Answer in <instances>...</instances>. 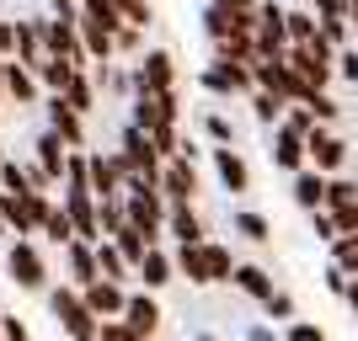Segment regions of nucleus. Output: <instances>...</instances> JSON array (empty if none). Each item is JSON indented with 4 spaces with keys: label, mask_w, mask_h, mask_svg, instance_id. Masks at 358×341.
Instances as JSON below:
<instances>
[{
    "label": "nucleus",
    "mask_w": 358,
    "mask_h": 341,
    "mask_svg": "<svg viewBox=\"0 0 358 341\" xmlns=\"http://www.w3.org/2000/svg\"><path fill=\"white\" fill-rule=\"evenodd\" d=\"M48 310H54V320L70 331V341H96L102 336V320L86 310L80 288H54V294H48Z\"/></svg>",
    "instance_id": "1"
},
{
    "label": "nucleus",
    "mask_w": 358,
    "mask_h": 341,
    "mask_svg": "<svg viewBox=\"0 0 358 341\" xmlns=\"http://www.w3.org/2000/svg\"><path fill=\"white\" fill-rule=\"evenodd\" d=\"M257 59H289V6L284 0H262V11H257Z\"/></svg>",
    "instance_id": "2"
},
{
    "label": "nucleus",
    "mask_w": 358,
    "mask_h": 341,
    "mask_svg": "<svg viewBox=\"0 0 358 341\" xmlns=\"http://www.w3.org/2000/svg\"><path fill=\"white\" fill-rule=\"evenodd\" d=\"M198 86L209 91V96H224V102H236V96H252V91H257V86H252V70H246V64H236V59H220V54L203 64Z\"/></svg>",
    "instance_id": "3"
},
{
    "label": "nucleus",
    "mask_w": 358,
    "mask_h": 341,
    "mask_svg": "<svg viewBox=\"0 0 358 341\" xmlns=\"http://www.w3.org/2000/svg\"><path fill=\"white\" fill-rule=\"evenodd\" d=\"M123 208H129V224L134 229H145V240L155 245V235L166 229V197L155 192V187H139V181H129V197H123Z\"/></svg>",
    "instance_id": "4"
},
{
    "label": "nucleus",
    "mask_w": 358,
    "mask_h": 341,
    "mask_svg": "<svg viewBox=\"0 0 358 341\" xmlns=\"http://www.w3.org/2000/svg\"><path fill=\"white\" fill-rule=\"evenodd\" d=\"M166 91H177V59H171V48H150V54H139L134 96H166Z\"/></svg>",
    "instance_id": "5"
},
{
    "label": "nucleus",
    "mask_w": 358,
    "mask_h": 341,
    "mask_svg": "<svg viewBox=\"0 0 358 341\" xmlns=\"http://www.w3.org/2000/svg\"><path fill=\"white\" fill-rule=\"evenodd\" d=\"M48 192H27V197H11V192H0V213H6V229H16V240L32 235V229H43L48 219Z\"/></svg>",
    "instance_id": "6"
},
{
    "label": "nucleus",
    "mask_w": 358,
    "mask_h": 341,
    "mask_svg": "<svg viewBox=\"0 0 358 341\" xmlns=\"http://www.w3.org/2000/svg\"><path fill=\"white\" fill-rule=\"evenodd\" d=\"M86 176H91L96 203H102V197H118L123 187H129V160H123V155H102V149H86Z\"/></svg>",
    "instance_id": "7"
},
{
    "label": "nucleus",
    "mask_w": 358,
    "mask_h": 341,
    "mask_svg": "<svg viewBox=\"0 0 358 341\" xmlns=\"http://www.w3.org/2000/svg\"><path fill=\"white\" fill-rule=\"evenodd\" d=\"M161 197L166 203H193L198 197V171H193V155H171L161 171Z\"/></svg>",
    "instance_id": "8"
},
{
    "label": "nucleus",
    "mask_w": 358,
    "mask_h": 341,
    "mask_svg": "<svg viewBox=\"0 0 358 341\" xmlns=\"http://www.w3.org/2000/svg\"><path fill=\"white\" fill-rule=\"evenodd\" d=\"M6 272H11L16 288H48V267H43V256H38V245H27V240H16V245H11Z\"/></svg>",
    "instance_id": "9"
},
{
    "label": "nucleus",
    "mask_w": 358,
    "mask_h": 341,
    "mask_svg": "<svg viewBox=\"0 0 358 341\" xmlns=\"http://www.w3.org/2000/svg\"><path fill=\"white\" fill-rule=\"evenodd\" d=\"M305 155H310V165L327 176V171H343L348 165V139L337 134V128H315L310 139H305Z\"/></svg>",
    "instance_id": "10"
},
{
    "label": "nucleus",
    "mask_w": 358,
    "mask_h": 341,
    "mask_svg": "<svg viewBox=\"0 0 358 341\" xmlns=\"http://www.w3.org/2000/svg\"><path fill=\"white\" fill-rule=\"evenodd\" d=\"M80 298H86V310L96 315V320H123L129 288H123V282H107V278H96L91 288H80Z\"/></svg>",
    "instance_id": "11"
},
{
    "label": "nucleus",
    "mask_w": 358,
    "mask_h": 341,
    "mask_svg": "<svg viewBox=\"0 0 358 341\" xmlns=\"http://www.w3.org/2000/svg\"><path fill=\"white\" fill-rule=\"evenodd\" d=\"M48 128L59 134L64 149H80V144H86V118H80L64 96H48Z\"/></svg>",
    "instance_id": "12"
},
{
    "label": "nucleus",
    "mask_w": 358,
    "mask_h": 341,
    "mask_svg": "<svg viewBox=\"0 0 358 341\" xmlns=\"http://www.w3.org/2000/svg\"><path fill=\"white\" fill-rule=\"evenodd\" d=\"M64 160H70V149L59 144L54 128H43V134L32 139V165H38V176H43V181H64Z\"/></svg>",
    "instance_id": "13"
},
{
    "label": "nucleus",
    "mask_w": 358,
    "mask_h": 341,
    "mask_svg": "<svg viewBox=\"0 0 358 341\" xmlns=\"http://www.w3.org/2000/svg\"><path fill=\"white\" fill-rule=\"evenodd\" d=\"M123 326L139 331V336H155V331H161V304H155V294H150V288L129 294V304H123Z\"/></svg>",
    "instance_id": "14"
},
{
    "label": "nucleus",
    "mask_w": 358,
    "mask_h": 341,
    "mask_svg": "<svg viewBox=\"0 0 358 341\" xmlns=\"http://www.w3.org/2000/svg\"><path fill=\"white\" fill-rule=\"evenodd\" d=\"M64 267H70L75 288H91V282L102 278V267H96V245H91V240H70V245H64Z\"/></svg>",
    "instance_id": "15"
},
{
    "label": "nucleus",
    "mask_w": 358,
    "mask_h": 341,
    "mask_svg": "<svg viewBox=\"0 0 358 341\" xmlns=\"http://www.w3.org/2000/svg\"><path fill=\"white\" fill-rule=\"evenodd\" d=\"M43 48H48V59H70V64L86 59L80 27H64V22H43Z\"/></svg>",
    "instance_id": "16"
},
{
    "label": "nucleus",
    "mask_w": 358,
    "mask_h": 341,
    "mask_svg": "<svg viewBox=\"0 0 358 341\" xmlns=\"http://www.w3.org/2000/svg\"><path fill=\"white\" fill-rule=\"evenodd\" d=\"M48 59L43 48V22H16V64H27L32 75H38V64Z\"/></svg>",
    "instance_id": "17"
},
{
    "label": "nucleus",
    "mask_w": 358,
    "mask_h": 341,
    "mask_svg": "<svg viewBox=\"0 0 358 341\" xmlns=\"http://www.w3.org/2000/svg\"><path fill=\"white\" fill-rule=\"evenodd\" d=\"M214 171H220V187L230 197H241L246 187H252V171H246V160H241L236 149H214Z\"/></svg>",
    "instance_id": "18"
},
{
    "label": "nucleus",
    "mask_w": 358,
    "mask_h": 341,
    "mask_svg": "<svg viewBox=\"0 0 358 341\" xmlns=\"http://www.w3.org/2000/svg\"><path fill=\"white\" fill-rule=\"evenodd\" d=\"M166 229L177 235V245H203V219L193 213V203H171L166 208Z\"/></svg>",
    "instance_id": "19"
},
{
    "label": "nucleus",
    "mask_w": 358,
    "mask_h": 341,
    "mask_svg": "<svg viewBox=\"0 0 358 341\" xmlns=\"http://www.w3.org/2000/svg\"><path fill=\"white\" fill-rule=\"evenodd\" d=\"M273 160H278V171H305V160H310V155H305V139L299 134H289L284 123H278V128H273Z\"/></svg>",
    "instance_id": "20"
},
{
    "label": "nucleus",
    "mask_w": 358,
    "mask_h": 341,
    "mask_svg": "<svg viewBox=\"0 0 358 341\" xmlns=\"http://www.w3.org/2000/svg\"><path fill=\"white\" fill-rule=\"evenodd\" d=\"M139 282H145V288H150V294H161V288H166V282H171V278H177V262H171V256H166L161 251V245H150V251H145V262H139Z\"/></svg>",
    "instance_id": "21"
},
{
    "label": "nucleus",
    "mask_w": 358,
    "mask_h": 341,
    "mask_svg": "<svg viewBox=\"0 0 358 341\" xmlns=\"http://www.w3.org/2000/svg\"><path fill=\"white\" fill-rule=\"evenodd\" d=\"M230 282H236V288L252 298V304H268V298L278 294V288H273V278L257 267V262H236V278H230Z\"/></svg>",
    "instance_id": "22"
},
{
    "label": "nucleus",
    "mask_w": 358,
    "mask_h": 341,
    "mask_svg": "<svg viewBox=\"0 0 358 341\" xmlns=\"http://www.w3.org/2000/svg\"><path fill=\"white\" fill-rule=\"evenodd\" d=\"M38 75L27 70V64H16V59H6V91H0V96H11L16 107H27V102H38Z\"/></svg>",
    "instance_id": "23"
},
{
    "label": "nucleus",
    "mask_w": 358,
    "mask_h": 341,
    "mask_svg": "<svg viewBox=\"0 0 358 341\" xmlns=\"http://www.w3.org/2000/svg\"><path fill=\"white\" fill-rule=\"evenodd\" d=\"M294 203L305 208V213H321V208H327V176H321L315 165H305L294 176Z\"/></svg>",
    "instance_id": "24"
},
{
    "label": "nucleus",
    "mask_w": 358,
    "mask_h": 341,
    "mask_svg": "<svg viewBox=\"0 0 358 341\" xmlns=\"http://www.w3.org/2000/svg\"><path fill=\"white\" fill-rule=\"evenodd\" d=\"M209 6H214V11H220L236 32H252V38H257V11H262V0H209Z\"/></svg>",
    "instance_id": "25"
},
{
    "label": "nucleus",
    "mask_w": 358,
    "mask_h": 341,
    "mask_svg": "<svg viewBox=\"0 0 358 341\" xmlns=\"http://www.w3.org/2000/svg\"><path fill=\"white\" fill-rule=\"evenodd\" d=\"M75 70H80V64H70V59H43L38 64V86H48V96H64Z\"/></svg>",
    "instance_id": "26"
},
{
    "label": "nucleus",
    "mask_w": 358,
    "mask_h": 341,
    "mask_svg": "<svg viewBox=\"0 0 358 341\" xmlns=\"http://www.w3.org/2000/svg\"><path fill=\"white\" fill-rule=\"evenodd\" d=\"M80 48H86V54H91L96 64H107L113 54H118V48H113V32H107V27H96V22H86V16H80Z\"/></svg>",
    "instance_id": "27"
},
{
    "label": "nucleus",
    "mask_w": 358,
    "mask_h": 341,
    "mask_svg": "<svg viewBox=\"0 0 358 341\" xmlns=\"http://www.w3.org/2000/svg\"><path fill=\"white\" fill-rule=\"evenodd\" d=\"M214 54L252 70V64H257V38H252V32H230V38H220V43H214Z\"/></svg>",
    "instance_id": "28"
},
{
    "label": "nucleus",
    "mask_w": 358,
    "mask_h": 341,
    "mask_svg": "<svg viewBox=\"0 0 358 341\" xmlns=\"http://www.w3.org/2000/svg\"><path fill=\"white\" fill-rule=\"evenodd\" d=\"M171 262H177V272H182L187 282L209 288V262H203V245H177V256H171Z\"/></svg>",
    "instance_id": "29"
},
{
    "label": "nucleus",
    "mask_w": 358,
    "mask_h": 341,
    "mask_svg": "<svg viewBox=\"0 0 358 341\" xmlns=\"http://www.w3.org/2000/svg\"><path fill=\"white\" fill-rule=\"evenodd\" d=\"M0 192H11V197H27V192H38V187H32V165L0 160Z\"/></svg>",
    "instance_id": "30"
},
{
    "label": "nucleus",
    "mask_w": 358,
    "mask_h": 341,
    "mask_svg": "<svg viewBox=\"0 0 358 341\" xmlns=\"http://www.w3.org/2000/svg\"><path fill=\"white\" fill-rule=\"evenodd\" d=\"M113 245H118V251H123V262H129V267H139V262H145V251H150L145 229H134V224H123L118 235H113Z\"/></svg>",
    "instance_id": "31"
},
{
    "label": "nucleus",
    "mask_w": 358,
    "mask_h": 341,
    "mask_svg": "<svg viewBox=\"0 0 358 341\" xmlns=\"http://www.w3.org/2000/svg\"><path fill=\"white\" fill-rule=\"evenodd\" d=\"M64 102L75 107V112H80V118H86L91 107H96V80H91L86 70H75V80H70V91H64Z\"/></svg>",
    "instance_id": "32"
},
{
    "label": "nucleus",
    "mask_w": 358,
    "mask_h": 341,
    "mask_svg": "<svg viewBox=\"0 0 358 341\" xmlns=\"http://www.w3.org/2000/svg\"><path fill=\"white\" fill-rule=\"evenodd\" d=\"M96 267H102L107 282H123V278H129V262H123V251L113 245V240H96Z\"/></svg>",
    "instance_id": "33"
},
{
    "label": "nucleus",
    "mask_w": 358,
    "mask_h": 341,
    "mask_svg": "<svg viewBox=\"0 0 358 341\" xmlns=\"http://www.w3.org/2000/svg\"><path fill=\"white\" fill-rule=\"evenodd\" d=\"M203 262H209V282H230L236 278V256L224 251V245H214V240H203Z\"/></svg>",
    "instance_id": "34"
},
{
    "label": "nucleus",
    "mask_w": 358,
    "mask_h": 341,
    "mask_svg": "<svg viewBox=\"0 0 358 341\" xmlns=\"http://www.w3.org/2000/svg\"><path fill=\"white\" fill-rule=\"evenodd\" d=\"M315 32H321V22L310 6H289V43H310Z\"/></svg>",
    "instance_id": "35"
},
{
    "label": "nucleus",
    "mask_w": 358,
    "mask_h": 341,
    "mask_svg": "<svg viewBox=\"0 0 358 341\" xmlns=\"http://www.w3.org/2000/svg\"><path fill=\"white\" fill-rule=\"evenodd\" d=\"M236 229H241V240H252V245H268V235H273V224L257 213V208H241L236 213Z\"/></svg>",
    "instance_id": "36"
},
{
    "label": "nucleus",
    "mask_w": 358,
    "mask_h": 341,
    "mask_svg": "<svg viewBox=\"0 0 358 341\" xmlns=\"http://www.w3.org/2000/svg\"><path fill=\"white\" fill-rule=\"evenodd\" d=\"M284 112H289L284 96H273V91H252V118L257 123H284Z\"/></svg>",
    "instance_id": "37"
},
{
    "label": "nucleus",
    "mask_w": 358,
    "mask_h": 341,
    "mask_svg": "<svg viewBox=\"0 0 358 341\" xmlns=\"http://www.w3.org/2000/svg\"><path fill=\"white\" fill-rule=\"evenodd\" d=\"M331 251V267L343 272V278H358V235H343L337 245H327Z\"/></svg>",
    "instance_id": "38"
},
{
    "label": "nucleus",
    "mask_w": 358,
    "mask_h": 341,
    "mask_svg": "<svg viewBox=\"0 0 358 341\" xmlns=\"http://www.w3.org/2000/svg\"><path fill=\"white\" fill-rule=\"evenodd\" d=\"M96 219H102V235H118L123 224H129V208H123V197H102V203H96Z\"/></svg>",
    "instance_id": "39"
},
{
    "label": "nucleus",
    "mask_w": 358,
    "mask_h": 341,
    "mask_svg": "<svg viewBox=\"0 0 358 341\" xmlns=\"http://www.w3.org/2000/svg\"><path fill=\"white\" fill-rule=\"evenodd\" d=\"M203 134L214 139V149H230L236 144V123L224 118V112H203Z\"/></svg>",
    "instance_id": "40"
},
{
    "label": "nucleus",
    "mask_w": 358,
    "mask_h": 341,
    "mask_svg": "<svg viewBox=\"0 0 358 341\" xmlns=\"http://www.w3.org/2000/svg\"><path fill=\"white\" fill-rule=\"evenodd\" d=\"M43 235H48V240H59V245H70V240H75V224H70V213H64V203H54V208H48Z\"/></svg>",
    "instance_id": "41"
},
{
    "label": "nucleus",
    "mask_w": 358,
    "mask_h": 341,
    "mask_svg": "<svg viewBox=\"0 0 358 341\" xmlns=\"http://www.w3.org/2000/svg\"><path fill=\"white\" fill-rule=\"evenodd\" d=\"M113 6H118L123 27H139V32H145V27H150V16H155V11H150V0H113Z\"/></svg>",
    "instance_id": "42"
},
{
    "label": "nucleus",
    "mask_w": 358,
    "mask_h": 341,
    "mask_svg": "<svg viewBox=\"0 0 358 341\" xmlns=\"http://www.w3.org/2000/svg\"><path fill=\"white\" fill-rule=\"evenodd\" d=\"M337 80H343V86H358V43L337 48Z\"/></svg>",
    "instance_id": "43"
},
{
    "label": "nucleus",
    "mask_w": 358,
    "mask_h": 341,
    "mask_svg": "<svg viewBox=\"0 0 358 341\" xmlns=\"http://www.w3.org/2000/svg\"><path fill=\"white\" fill-rule=\"evenodd\" d=\"M310 229H315V240H321V245H337V240H343V235H337V219H331L327 208H321V213H310Z\"/></svg>",
    "instance_id": "44"
},
{
    "label": "nucleus",
    "mask_w": 358,
    "mask_h": 341,
    "mask_svg": "<svg viewBox=\"0 0 358 341\" xmlns=\"http://www.w3.org/2000/svg\"><path fill=\"white\" fill-rule=\"evenodd\" d=\"M284 341H327V331L315 326V320H289V331H284Z\"/></svg>",
    "instance_id": "45"
},
{
    "label": "nucleus",
    "mask_w": 358,
    "mask_h": 341,
    "mask_svg": "<svg viewBox=\"0 0 358 341\" xmlns=\"http://www.w3.org/2000/svg\"><path fill=\"white\" fill-rule=\"evenodd\" d=\"M113 48H123V54H145V32H139V27H118V32H113Z\"/></svg>",
    "instance_id": "46"
},
{
    "label": "nucleus",
    "mask_w": 358,
    "mask_h": 341,
    "mask_svg": "<svg viewBox=\"0 0 358 341\" xmlns=\"http://www.w3.org/2000/svg\"><path fill=\"white\" fill-rule=\"evenodd\" d=\"M262 310H268V320H294V298H289L284 288H278V294H273L268 304H262Z\"/></svg>",
    "instance_id": "47"
},
{
    "label": "nucleus",
    "mask_w": 358,
    "mask_h": 341,
    "mask_svg": "<svg viewBox=\"0 0 358 341\" xmlns=\"http://www.w3.org/2000/svg\"><path fill=\"white\" fill-rule=\"evenodd\" d=\"M96 341H150V336H139V331H129L123 320H102V336Z\"/></svg>",
    "instance_id": "48"
},
{
    "label": "nucleus",
    "mask_w": 358,
    "mask_h": 341,
    "mask_svg": "<svg viewBox=\"0 0 358 341\" xmlns=\"http://www.w3.org/2000/svg\"><path fill=\"white\" fill-rule=\"evenodd\" d=\"M331 219H337V235H358V203H348V208H327Z\"/></svg>",
    "instance_id": "49"
},
{
    "label": "nucleus",
    "mask_w": 358,
    "mask_h": 341,
    "mask_svg": "<svg viewBox=\"0 0 358 341\" xmlns=\"http://www.w3.org/2000/svg\"><path fill=\"white\" fill-rule=\"evenodd\" d=\"M0 341H32V331L16 320V315H0Z\"/></svg>",
    "instance_id": "50"
},
{
    "label": "nucleus",
    "mask_w": 358,
    "mask_h": 341,
    "mask_svg": "<svg viewBox=\"0 0 358 341\" xmlns=\"http://www.w3.org/2000/svg\"><path fill=\"white\" fill-rule=\"evenodd\" d=\"M54 22H64V27H80V0H54Z\"/></svg>",
    "instance_id": "51"
},
{
    "label": "nucleus",
    "mask_w": 358,
    "mask_h": 341,
    "mask_svg": "<svg viewBox=\"0 0 358 341\" xmlns=\"http://www.w3.org/2000/svg\"><path fill=\"white\" fill-rule=\"evenodd\" d=\"M0 59H16V22H0Z\"/></svg>",
    "instance_id": "52"
},
{
    "label": "nucleus",
    "mask_w": 358,
    "mask_h": 341,
    "mask_svg": "<svg viewBox=\"0 0 358 341\" xmlns=\"http://www.w3.org/2000/svg\"><path fill=\"white\" fill-rule=\"evenodd\" d=\"M343 304L353 310V320H358V278H348V288H343Z\"/></svg>",
    "instance_id": "53"
},
{
    "label": "nucleus",
    "mask_w": 358,
    "mask_h": 341,
    "mask_svg": "<svg viewBox=\"0 0 358 341\" xmlns=\"http://www.w3.org/2000/svg\"><path fill=\"white\" fill-rule=\"evenodd\" d=\"M246 341H284V336H278L273 326H252V336H246Z\"/></svg>",
    "instance_id": "54"
},
{
    "label": "nucleus",
    "mask_w": 358,
    "mask_h": 341,
    "mask_svg": "<svg viewBox=\"0 0 358 341\" xmlns=\"http://www.w3.org/2000/svg\"><path fill=\"white\" fill-rule=\"evenodd\" d=\"M193 341H220V336H214V331H203V336H193Z\"/></svg>",
    "instance_id": "55"
},
{
    "label": "nucleus",
    "mask_w": 358,
    "mask_h": 341,
    "mask_svg": "<svg viewBox=\"0 0 358 341\" xmlns=\"http://www.w3.org/2000/svg\"><path fill=\"white\" fill-rule=\"evenodd\" d=\"M284 6H315V0H284Z\"/></svg>",
    "instance_id": "56"
},
{
    "label": "nucleus",
    "mask_w": 358,
    "mask_h": 341,
    "mask_svg": "<svg viewBox=\"0 0 358 341\" xmlns=\"http://www.w3.org/2000/svg\"><path fill=\"white\" fill-rule=\"evenodd\" d=\"M0 91H6V59H0Z\"/></svg>",
    "instance_id": "57"
},
{
    "label": "nucleus",
    "mask_w": 358,
    "mask_h": 341,
    "mask_svg": "<svg viewBox=\"0 0 358 341\" xmlns=\"http://www.w3.org/2000/svg\"><path fill=\"white\" fill-rule=\"evenodd\" d=\"M0 235H6V213H0Z\"/></svg>",
    "instance_id": "58"
}]
</instances>
